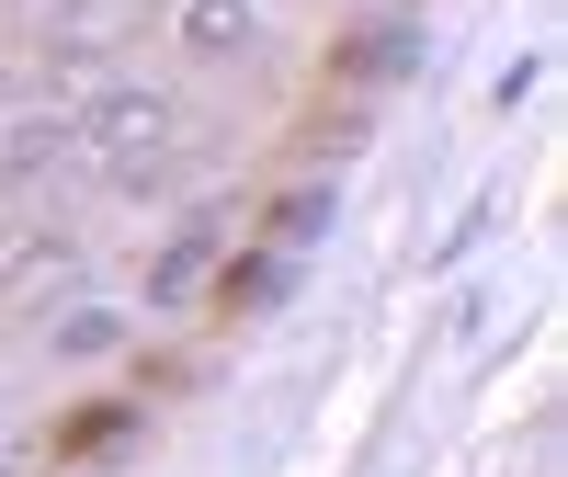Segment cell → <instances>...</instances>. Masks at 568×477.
<instances>
[{
    "instance_id": "1",
    "label": "cell",
    "mask_w": 568,
    "mask_h": 477,
    "mask_svg": "<svg viewBox=\"0 0 568 477\" xmlns=\"http://www.w3.org/2000/svg\"><path fill=\"white\" fill-rule=\"evenodd\" d=\"M91 136H103V149H114V160H149V149H160V136H171V114L149 103V91H125V103H103V114H91Z\"/></svg>"
},
{
    "instance_id": "2",
    "label": "cell",
    "mask_w": 568,
    "mask_h": 477,
    "mask_svg": "<svg viewBox=\"0 0 568 477\" xmlns=\"http://www.w3.org/2000/svg\"><path fill=\"white\" fill-rule=\"evenodd\" d=\"M182 34L227 58V45H251V0H194V12H182Z\"/></svg>"
}]
</instances>
